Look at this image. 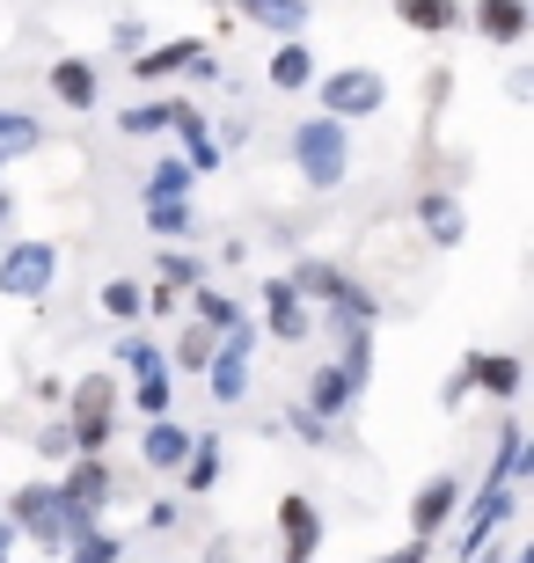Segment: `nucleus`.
Segmentation results:
<instances>
[{
  "label": "nucleus",
  "instance_id": "obj_7",
  "mask_svg": "<svg viewBox=\"0 0 534 563\" xmlns=\"http://www.w3.org/2000/svg\"><path fill=\"white\" fill-rule=\"evenodd\" d=\"M249 358H257V322H242V330H227L220 344H212L206 380H212V402H220V410H235V402L249 396Z\"/></svg>",
  "mask_w": 534,
  "mask_h": 563
},
{
  "label": "nucleus",
  "instance_id": "obj_41",
  "mask_svg": "<svg viewBox=\"0 0 534 563\" xmlns=\"http://www.w3.org/2000/svg\"><path fill=\"white\" fill-rule=\"evenodd\" d=\"M15 556V520H0V563Z\"/></svg>",
  "mask_w": 534,
  "mask_h": 563
},
{
  "label": "nucleus",
  "instance_id": "obj_12",
  "mask_svg": "<svg viewBox=\"0 0 534 563\" xmlns=\"http://www.w3.org/2000/svg\"><path fill=\"white\" fill-rule=\"evenodd\" d=\"M454 512H461V476H425V483H417V498H411V534L432 542Z\"/></svg>",
  "mask_w": 534,
  "mask_h": 563
},
{
  "label": "nucleus",
  "instance_id": "obj_29",
  "mask_svg": "<svg viewBox=\"0 0 534 563\" xmlns=\"http://www.w3.org/2000/svg\"><path fill=\"white\" fill-rule=\"evenodd\" d=\"M337 330H345V352H337V366H345V374L367 388V380H373V330H367V322H337Z\"/></svg>",
  "mask_w": 534,
  "mask_h": 563
},
{
  "label": "nucleus",
  "instance_id": "obj_18",
  "mask_svg": "<svg viewBox=\"0 0 534 563\" xmlns=\"http://www.w3.org/2000/svg\"><path fill=\"white\" fill-rule=\"evenodd\" d=\"M301 402H308L315 418H345L351 402H359V380L329 358V366H315V374H308V396H301Z\"/></svg>",
  "mask_w": 534,
  "mask_h": 563
},
{
  "label": "nucleus",
  "instance_id": "obj_22",
  "mask_svg": "<svg viewBox=\"0 0 534 563\" xmlns=\"http://www.w3.org/2000/svg\"><path fill=\"white\" fill-rule=\"evenodd\" d=\"M395 22L417 37H447V30H461V0H395Z\"/></svg>",
  "mask_w": 534,
  "mask_h": 563
},
{
  "label": "nucleus",
  "instance_id": "obj_8",
  "mask_svg": "<svg viewBox=\"0 0 534 563\" xmlns=\"http://www.w3.org/2000/svg\"><path fill=\"white\" fill-rule=\"evenodd\" d=\"M8 520H15V534H30L44 556H59V549H66V527H59V505H52V483H22V490H8Z\"/></svg>",
  "mask_w": 534,
  "mask_h": 563
},
{
  "label": "nucleus",
  "instance_id": "obj_11",
  "mask_svg": "<svg viewBox=\"0 0 534 563\" xmlns=\"http://www.w3.org/2000/svg\"><path fill=\"white\" fill-rule=\"evenodd\" d=\"M264 330L279 336V344H301V336L315 330L308 300L293 292V278H286V272H279V278H264Z\"/></svg>",
  "mask_w": 534,
  "mask_h": 563
},
{
  "label": "nucleus",
  "instance_id": "obj_32",
  "mask_svg": "<svg viewBox=\"0 0 534 563\" xmlns=\"http://www.w3.org/2000/svg\"><path fill=\"white\" fill-rule=\"evenodd\" d=\"M59 556H66V563H118V556H124V542L110 534V527H88V534H74Z\"/></svg>",
  "mask_w": 534,
  "mask_h": 563
},
{
  "label": "nucleus",
  "instance_id": "obj_45",
  "mask_svg": "<svg viewBox=\"0 0 534 563\" xmlns=\"http://www.w3.org/2000/svg\"><path fill=\"white\" fill-rule=\"evenodd\" d=\"M0 176H8V154H0Z\"/></svg>",
  "mask_w": 534,
  "mask_h": 563
},
{
  "label": "nucleus",
  "instance_id": "obj_4",
  "mask_svg": "<svg viewBox=\"0 0 534 563\" xmlns=\"http://www.w3.org/2000/svg\"><path fill=\"white\" fill-rule=\"evenodd\" d=\"M315 96H323V118L351 125L389 103V81H381V66H337V74H315Z\"/></svg>",
  "mask_w": 534,
  "mask_h": 563
},
{
  "label": "nucleus",
  "instance_id": "obj_13",
  "mask_svg": "<svg viewBox=\"0 0 534 563\" xmlns=\"http://www.w3.org/2000/svg\"><path fill=\"white\" fill-rule=\"evenodd\" d=\"M168 132L184 140V162H190V176H212V168L227 162L220 146H212V125H206V118H198V110L184 103V96H176V110H168Z\"/></svg>",
  "mask_w": 534,
  "mask_h": 563
},
{
  "label": "nucleus",
  "instance_id": "obj_10",
  "mask_svg": "<svg viewBox=\"0 0 534 563\" xmlns=\"http://www.w3.org/2000/svg\"><path fill=\"white\" fill-rule=\"evenodd\" d=\"M315 549H323V512L293 490L279 498V563H315Z\"/></svg>",
  "mask_w": 534,
  "mask_h": 563
},
{
  "label": "nucleus",
  "instance_id": "obj_15",
  "mask_svg": "<svg viewBox=\"0 0 534 563\" xmlns=\"http://www.w3.org/2000/svg\"><path fill=\"white\" fill-rule=\"evenodd\" d=\"M235 15L257 22V30H271V37H308L315 8L308 0H235Z\"/></svg>",
  "mask_w": 534,
  "mask_h": 563
},
{
  "label": "nucleus",
  "instance_id": "obj_30",
  "mask_svg": "<svg viewBox=\"0 0 534 563\" xmlns=\"http://www.w3.org/2000/svg\"><path fill=\"white\" fill-rule=\"evenodd\" d=\"M44 146V125L30 118V110H0V154L15 162V154H37Z\"/></svg>",
  "mask_w": 534,
  "mask_h": 563
},
{
  "label": "nucleus",
  "instance_id": "obj_6",
  "mask_svg": "<svg viewBox=\"0 0 534 563\" xmlns=\"http://www.w3.org/2000/svg\"><path fill=\"white\" fill-rule=\"evenodd\" d=\"M52 278H59V242H8V256H0V292L8 300H44L52 292Z\"/></svg>",
  "mask_w": 534,
  "mask_h": 563
},
{
  "label": "nucleus",
  "instance_id": "obj_26",
  "mask_svg": "<svg viewBox=\"0 0 534 563\" xmlns=\"http://www.w3.org/2000/svg\"><path fill=\"white\" fill-rule=\"evenodd\" d=\"M52 96H59L66 110H96V66L88 59H59L52 66Z\"/></svg>",
  "mask_w": 534,
  "mask_h": 563
},
{
  "label": "nucleus",
  "instance_id": "obj_36",
  "mask_svg": "<svg viewBox=\"0 0 534 563\" xmlns=\"http://www.w3.org/2000/svg\"><path fill=\"white\" fill-rule=\"evenodd\" d=\"M293 432L308 439V446H329V418H315L308 402H293Z\"/></svg>",
  "mask_w": 534,
  "mask_h": 563
},
{
  "label": "nucleus",
  "instance_id": "obj_3",
  "mask_svg": "<svg viewBox=\"0 0 534 563\" xmlns=\"http://www.w3.org/2000/svg\"><path fill=\"white\" fill-rule=\"evenodd\" d=\"M110 418H118V380H110V374L74 380V396H66V432H74V454H103V446H110Z\"/></svg>",
  "mask_w": 534,
  "mask_h": 563
},
{
  "label": "nucleus",
  "instance_id": "obj_39",
  "mask_svg": "<svg viewBox=\"0 0 534 563\" xmlns=\"http://www.w3.org/2000/svg\"><path fill=\"white\" fill-rule=\"evenodd\" d=\"M176 520H184V498H154V505H146V527H162V534H168Z\"/></svg>",
  "mask_w": 534,
  "mask_h": 563
},
{
  "label": "nucleus",
  "instance_id": "obj_31",
  "mask_svg": "<svg viewBox=\"0 0 534 563\" xmlns=\"http://www.w3.org/2000/svg\"><path fill=\"white\" fill-rule=\"evenodd\" d=\"M154 272H162V286H168V292H190L198 278H206V264H198L190 250H176V242H162V256H154Z\"/></svg>",
  "mask_w": 534,
  "mask_h": 563
},
{
  "label": "nucleus",
  "instance_id": "obj_16",
  "mask_svg": "<svg viewBox=\"0 0 534 563\" xmlns=\"http://www.w3.org/2000/svg\"><path fill=\"white\" fill-rule=\"evenodd\" d=\"M184 454H190V432L176 418H146V432H140V461L154 468V476H176L184 468Z\"/></svg>",
  "mask_w": 534,
  "mask_h": 563
},
{
  "label": "nucleus",
  "instance_id": "obj_9",
  "mask_svg": "<svg viewBox=\"0 0 534 563\" xmlns=\"http://www.w3.org/2000/svg\"><path fill=\"white\" fill-rule=\"evenodd\" d=\"M513 512H520V483H483V490H476V505H469V520H461V534H454V549H461V556H469V549H483L498 527L513 520Z\"/></svg>",
  "mask_w": 534,
  "mask_h": 563
},
{
  "label": "nucleus",
  "instance_id": "obj_28",
  "mask_svg": "<svg viewBox=\"0 0 534 563\" xmlns=\"http://www.w3.org/2000/svg\"><path fill=\"white\" fill-rule=\"evenodd\" d=\"M190 308H198V322H206V330H242L249 314H242V300H227V292H212L206 278H198V286H190Z\"/></svg>",
  "mask_w": 534,
  "mask_h": 563
},
{
  "label": "nucleus",
  "instance_id": "obj_19",
  "mask_svg": "<svg viewBox=\"0 0 534 563\" xmlns=\"http://www.w3.org/2000/svg\"><path fill=\"white\" fill-rule=\"evenodd\" d=\"M417 220H425V234L439 250H461V234H469V212H461L454 190H425V198H417Z\"/></svg>",
  "mask_w": 534,
  "mask_h": 563
},
{
  "label": "nucleus",
  "instance_id": "obj_40",
  "mask_svg": "<svg viewBox=\"0 0 534 563\" xmlns=\"http://www.w3.org/2000/svg\"><path fill=\"white\" fill-rule=\"evenodd\" d=\"M140 37H146V30H140V22H118V30H110V44H118V52H124V59H132V52H140Z\"/></svg>",
  "mask_w": 534,
  "mask_h": 563
},
{
  "label": "nucleus",
  "instance_id": "obj_23",
  "mask_svg": "<svg viewBox=\"0 0 534 563\" xmlns=\"http://www.w3.org/2000/svg\"><path fill=\"white\" fill-rule=\"evenodd\" d=\"M220 468H227V461H220V439H212V432H190V454H184V468H176V476H184V490H190V498H206L212 483H220Z\"/></svg>",
  "mask_w": 534,
  "mask_h": 563
},
{
  "label": "nucleus",
  "instance_id": "obj_1",
  "mask_svg": "<svg viewBox=\"0 0 534 563\" xmlns=\"http://www.w3.org/2000/svg\"><path fill=\"white\" fill-rule=\"evenodd\" d=\"M293 168H301L308 190H337L345 168H351V125H337V118H301V125H293Z\"/></svg>",
  "mask_w": 534,
  "mask_h": 563
},
{
  "label": "nucleus",
  "instance_id": "obj_27",
  "mask_svg": "<svg viewBox=\"0 0 534 563\" xmlns=\"http://www.w3.org/2000/svg\"><path fill=\"white\" fill-rule=\"evenodd\" d=\"M520 476H534V446H527L520 424H505L498 432V454H491V483H520Z\"/></svg>",
  "mask_w": 534,
  "mask_h": 563
},
{
  "label": "nucleus",
  "instance_id": "obj_20",
  "mask_svg": "<svg viewBox=\"0 0 534 563\" xmlns=\"http://www.w3.org/2000/svg\"><path fill=\"white\" fill-rule=\"evenodd\" d=\"M271 88H286V96H308L315 88V52H308V37H279V52H271Z\"/></svg>",
  "mask_w": 534,
  "mask_h": 563
},
{
  "label": "nucleus",
  "instance_id": "obj_24",
  "mask_svg": "<svg viewBox=\"0 0 534 563\" xmlns=\"http://www.w3.org/2000/svg\"><path fill=\"white\" fill-rule=\"evenodd\" d=\"M212 344H220V330H206V322H184V330H176V344H168V374H206Z\"/></svg>",
  "mask_w": 534,
  "mask_h": 563
},
{
  "label": "nucleus",
  "instance_id": "obj_25",
  "mask_svg": "<svg viewBox=\"0 0 534 563\" xmlns=\"http://www.w3.org/2000/svg\"><path fill=\"white\" fill-rule=\"evenodd\" d=\"M190 228H198V206L190 198H146V234L154 242H184Z\"/></svg>",
  "mask_w": 534,
  "mask_h": 563
},
{
  "label": "nucleus",
  "instance_id": "obj_38",
  "mask_svg": "<svg viewBox=\"0 0 534 563\" xmlns=\"http://www.w3.org/2000/svg\"><path fill=\"white\" fill-rule=\"evenodd\" d=\"M212 146H220V154H242L249 146V118H227V125L212 132Z\"/></svg>",
  "mask_w": 534,
  "mask_h": 563
},
{
  "label": "nucleus",
  "instance_id": "obj_21",
  "mask_svg": "<svg viewBox=\"0 0 534 563\" xmlns=\"http://www.w3.org/2000/svg\"><path fill=\"white\" fill-rule=\"evenodd\" d=\"M198 52H206V44L198 37H176V44H154V52H132V74H140V81H168V74H190V59H198Z\"/></svg>",
  "mask_w": 534,
  "mask_h": 563
},
{
  "label": "nucleus",
  "instance_id": "obj_34",
  "mask_svg": "<svg viewBox=\"0 0 534 563\" xmlns=\"http://www.w3.org/2000/svg\"><path fill=\"white\" fill-rule=\"evenodd\" d=\"M96 300H103L110 322H140V314H146V292L132 286V278H103V292H96Z\"/></svg>",
  "mask_w": 534,
  "mask_h": 563
},
{
  "label": "nucleus",
  "instance_id": "obj_37",
  "mask_svg": "<svg viewBox=\"0 0 534 563\" xmlns=\"http://www.w3.org/2000/svg\"><path fill=\"white\" fill-rule=\"evenodd\" d=\"M37 454L44 461H66V454H74V432H66V424H44V432H37Z\"/></svg>",
  "mask_w": 534,
  "mask_h": 563
},
{
  "label": "nucleus",
  "instance_id": "obj_5",
  "mask_svg": "<svg viewBox=\"0 0 534 563\" xmlns=\"http://www.w3.org/2000/svg\"><path fill=\"white\" fill-rule=\"evenodd\" d=\"M286 278H293V292H301V300H329V308H337V322H373V314H381V300H373L359 278H345L337 264H301V272H286Z\"/></svg>",
  "mask_w": 534,
  "mask_h": 563
},
{
  "label": "nucleus",
  "instance_id": "obj_35",
  "mask_svg": "<svg viewBox=\"0 0 534 563\" xmlns=\"http://www.w3.org/2000/svg\"><path fill=\"white\" fill-rule=\"evenodd\" d=\"M168 110H176V96H168V103H132L118 118V132L124 140H154V132H168Z\"/></svg>",
  "mask_w": 534,
  "mask_h": 563
},
{
  "label": "nucleus",
  "instance_id": "obj_33",
  "mask_svg": "<svg viewBox=\"0 0 534 563\" xmlns=\"http://www.w3.org/2000/svg\"><path fill=\"white\" fill-rule=\"evenodd\" d=\"M190 184H198V176H190L184 154H162L154 176H146V198H190Z\"/></svg>",
  "mask_w": 534,
  "mask_h": 563
},
{
  "label": "nucleus",
  "instance_id": "obj_42",
  "mask_svg": "<svg viewBox=\"0 0 534 563\" xmlns=\"http://www.w3.org/2000/svg\"><path fill=\"white\" fill-rule=\"evenodd\" d=\"M8 220H15V198H8V190H0V228H8Z\"/></svg>",
  "mask_w": 534,
  "mask_h": 563
},
{
  "label": "nucleus",
  "instance_id": "obj_17",
  "mask_svg": "<svg viewBox=\"0 0 534 563\" xmlns=\"http://www.w3.org/2000/svg\"><path fill=\"white\" fill-rule=\"evenodd\" d=\"M527 30H534L527 0H476V37L483 44H520Z\"/></svg>",
  "mask_w": 534,
  "mask_h": 563
},
{
  "label": "nucleus",
  "instance_id": "obj_44",
  "mask_svg": "<svg viewBox=\"0 0 534 563\" xmlns=\"http://www.w3.org/2000/svg\"><path fill=\"white\" fill-rule=\"evenodd\" d=\"M505 563H534V549H513V556H505Z\"/></svg>",
  "mask_w": 534,
  "mask_h": 563
},
{
  "label": "nucleus",
  "instance_id": "obj_2",
  "mask_svg": "<svg viewBox=\"0 0 534 563\" xmlns=\"http://www.w3.org/2000/svg\"><path fill=\"white\" fill-rule=\"evenodd\" d=\"M118 366H132L140 418H168V410H176V374H168V352L154 336H118Z\"/></svg>",
  "mask_w": 534,
  "mask_h": 563
},
{
  "label": "nucleus",
  "instance_id": "obj_14",
  "mask_svg": "<svg viewBox=\"0 0 534 563\" xmlns=\"http://www.w3.org/2000/svg\"><path fill=\"white\" fill-rule=\"evenodd\" d=\"M461 366H469V388H483V396H498V402H513L520 388H527V366H520L513 352H469Z\"/></svg>",
  "mask_w": 534,
  "mask_h": 563
},
{
  "label": "nucleus",
  "instance_id": "obj_43",
  "mask_svg": "<svg viewBox=\"0 0 534 563\" xmlns=\"http://www.w3.org/2000/svg\"><path fill=\"white\" fill-rule=\"evenodd\" d=\"M206 563H227V542H212V549H206Z\"/></svg>",
  "mask_w": 534,
  "mask_h": 563
}]
</instances>
